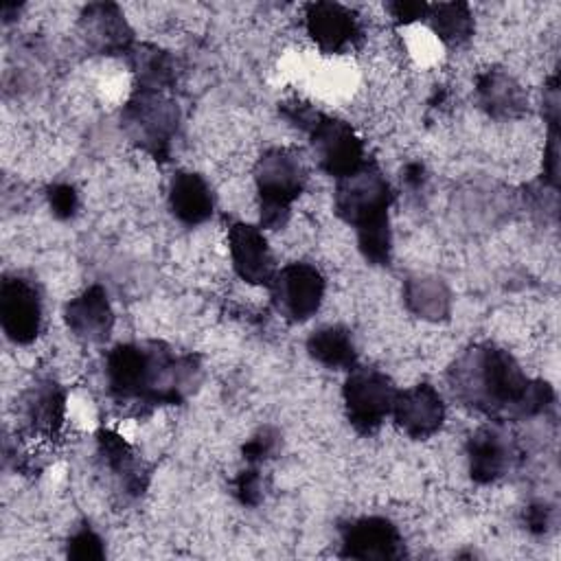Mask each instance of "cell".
Here are the masks:
<instances>
[{
	"label": "cell",
	"mask_w": 561,
	"mask_h": 561,
	"mask_svg": "<svg viewBox=\"0 0 561 561\" xmlns=\"http://www.w3.org/2000/svg\"><path fill=\"white\" fill-rule=\"evenodd\" d=\"M307 184V169L296 149L272 147L254 164V186L259 197L261 228H285L291 217V204Z\"/></svg>",
	"instance_id": "cell-4"
},
{
	"label": "cell",
	"mask_w": 561,
	"mask_h": 561,
	"mask_svg": "<svg viewBox=\"0 0 561 561\" xmlns=\"http://www.w3.org/2000/svg\"><path fill=\"white\" fill-rule=\"evenodd\" d=\"M390 204V182L373 160H366L351 175L335 180L333 210L355 230L359 254L375 267H386L392 261Z\"/></svg>",
	"instance_id": "cell-3"
},
{
	"label": "cell",
	"mask_w": 561,
	"mask_h": 561,
	"mask_svg": "<svg viewBox=\"0 0 561 561\" xmlns=\"http://www.w3.org/2000/svg\"><path fill=\"white\" fill-rule=\"evenodd\" d=\"M44 322L42 289L35 278L4 274L0 283V327L13 344H31Z\"/></svg>",
	"instance_id": "cell-8"
},
{
	"label": "cell",
	"mask_w": 561,
	"mask_h": 561,
	"mask_svg": "<svg viewBox=\"0 0 561 561\" xmlns=\"http://www.w3.org/2000/svg\"><path fill=\"white\" fill-rule=\"evenodd\" d=\"M392 419L410 438L425 440L434 436L445 423L443 397L427 381L399 390L392 405Z\"/></svg>",
	"instance_id": "cell-14"
},
{
	"label": "cell",
	"mask_w": 561,
	"mask_h": 561,
	"mask_svg": "<svg viewBox=\"0 0 561 561\" xmlns=\"http://www.w3.org/2000/svg\"><path fill=\"white\" fill-rule=\"evenodd\" d=\"M425 22L432 28V33L447 46H460L469 42L476 31L473 13L465 2L430 4Z\"/></svg>",
	"instance_id": "cell-24"
},
{
	"label": "cell",
	"mask_w": 561,
	"mask_h": 561,
	"mask_svg": "<svg viewBox=\"0 0 561 561\" xmlns=\"http://www.w3.org/2000/svg\"><path fill=\"white\" fill-rule=\"evenodd\" d=\"M278 114L296 129L309 134V129L316 125V121L320 118L322 112H318L313 105L305 103V101H298V99H291V101H283L278 103Z\"/></svg>",
	"instance_id": "cell-29"
},
{
	"label": "cell",
	"mask_w": 561,
	"mask_h": 561,
	"mask_svg": "<svg viewBox=\"0 0 561 561\" xmlns=\"http://www.w3.org/2000/svg\"><path fill=\"white\" fill-rule=\"evenodd\" d=\"M263 491H265V484L256 465L241 469L232 480V495L243 506H259L263 500Z\"/></svg>",
	"instance_id": "cell-27"
},
{
	"label": "cell",
	"mask_w": 561,
	"mask_h": 561,
	"mask_svg": "<svg viewBox=\"0 0 561 561\" xmlns=\"http://www.w3.org/2000/svg\"><path fill=\"white\" fill-rule=\"evenodd\" d=\"M476 96L480 107L497 121L517 118L528 107V96L519 81L500 68H486L476 77Z\"/></svg>",
	"instance_id": "cell-19"
},
{
	"label": "cell",
	"mask_w": 561,
	"mask_h": 561,
	"mask_svg": "<svg viewBox=\"0 0 561 561\" xmlns=\"http://www.w3.org/2000/svg\"><path fill=\"white\" fill-rule=\"evenodd\" d=\"M408 311L427 322H443L451 313V291L440 276L412 274L403 280Z\"/></svg>",
	"instance_id": "cell-21"
},
{
	"label": "cell",
	"mask_w": 561,
	"mask_h": 561,
	"mask_svg": "<svg viewBox=\"0 0 561 561\" xmlns=\"http://www.w3.org/2000/svg\"><path fill=\"white\" fill-rule=\"evenodd\" d=\"M24 427L37 436H55L66 419V392L55 379L33 381L20 399Z\"/></svg>",
	"instance_id": "cell-17"
},
{
	"label": "cell",
	"mask_w": 561,
	"mask_h": 561,
	"mask_svg": "<svg viewBox=\"0 0 561 561\" xmlns=\"http://www.w3.org/2000/svg\"><path fill=\"white\" fill-rule=\"evenodd\" d=\"M105 388L121 405L160 408L184 403L202 383L204 366L195 353L145 340L116 344L105 355Z\"/></svg>",
	"instance_id": "cell-2"
},
{
	"label": "cell",
	"mask_w": 561,
	"mask_h": 561,
	"mask_svg": "<svg viewBox=\"0 0 561 561\" xmlns=\"http://www.w3.org/2000/svg\"><path fill=\"white\" fill-rule=\"evenodd\" d=\"M517 447L504 423H489L478 427L467 438V465L469 476L478 484H491L502 480L515 465Z\"/></svg>",
	"instance_id": "cell-11"
},
{
	"label": "cell",
	"mask_w": 561,
	"mask_h": 561,
	"mask_svg": "<svg viewBox=\"0 0 561 561\" xmlns=\"http://www.w3.org/2000/svg\"><path fill=\"white\" fill-rule=\"evenodd\" d=\"M79 37L96 55H125L134 48V31L114 2H92L79 15Z\"/></svg>",
	"instance_id": "cell-12"
},
{
	"label": "cell",
	"mask_w": 561,
	"mask_h": 561,
	"mask_svg": "<svg viewBox=\"0 0 561 561\" xmlns=\"http://www.w3.org/2000/svg\"><path fill=\"white\" fill-rule=\"evenodd\" d=\"M46 197H48V206H50L53 215L61 221L72 219L79 210V193L68 182H57V184L48 186Z\"/></svg>",
	"instance_id": "cell-28"
},
{
	"label": "cell",
	"mask_w": 561,
	"mask_h": 561,
	"mask_svg": "<svg viewBox=\"0 0 561 561\" xmlns=\"http://www.w3.org/2000/svg\"><path fill=\"white\" fill-rule=\"evenodd\" d=\"M307 136L311 140L320 169L335 180L351 175L368 160L364 140L357 136L351 123L342 118L320 114Z\"/></svg>",
	"instance_id": "cell-9"
},
{
	"label": "cell",
	"mask_w": 561,
	"mask_h": 561,
	"mask_svg": "<svg viewBox=\"0 0 561 561\" xmlns=\"http://www.w3.org/2000/svg\"><path fill=\"white\" fill-rule=\"evenodd\" d=\"M340 557L359 561H397L405 557V541L388 517L364 515L340 526Z\"/></svg>",
	"instance_id": "cell-10"
},
{
	"label": "cell",
	"mask_w": 561,
	"mask_h": 561,
	"mask_svg": "<svg viewBox=\"0 0 561 561\" xmlns=\"http://www.w3.org/2000/svg\"><path fill=\"white\" fill-rule=\"evenodd\" d=\"M427 2H412V0H397V2H388L386 9L392 15V20L397 24H412L416 20H425L427 15Z\"/></svg>",
	"instance_id": "cell-30"
},
{
	"label": "cell",
	"mask_w": 561,
	"mask_h": 561,
	"mask_svg": "<svg viewBox=\"0 0 561 561\" xmlns=\"http://www.w3.org/2000/svg\"><path fill=\"white\" fill-rule=\"evenodd\" d=\"M524 524L533 535H543L552 526V508L543 502H533L524 511Z\"/></svg>",
	"instance_id": "cell-31"
},
{
	"label": "cell",
	"mask_w": 561,
	"mask_h": 561,
	"mask_svg": "<svg viewBox=\"0 0 561 561\" xmlns=\"http://www.w3.org/2000/svg\"><path fill=\"white\" fill-rule=\"evenodd\" d=\"M401 180H403V184H405L408 188H412V191L423 188L425 182H427V171H425L423 162H419V160L408 162V164L401 169Z\"/></svg>",
	"instance_id": "cell-32"
},
{
	"label": "cell",
	"mask_w": 561,
	"mask_h": 561,
	"mask_svg": "<svg viewBox=\"0 0 561 561\" xmlns=\"http://www.w3.org/2000/svg\"><path fill=\"white\" fill-rule=\"evenodd\" d=\"M136 88L167 92L175 85V59L169 50L156 44H134L127 53Z\"/></svg>",
	"instance_id": "cell-23"
},
{
	"label": "cell",
	"mask_w": 561,
	"mask_h": 561,
	"mask_svg": "<svg viewBox=\"0 0 561 561\" xmlns=\"http://www.w3.org/2000/svg\"><path fill=\"white\" fill-rule=\"evenodd\" d=\"M96 454L103 465L118 480L121 489L127 495H140L147 489L149 471L138 460L131 445L114 430H99L96 432Z\"/></svg>",
	"instance_id": "cell-18"
},
{
	"label": "cell",
	"mask_w": 561,
	"mask_h": 561,
	"mask_svg": "<svg viewBox=\"0 0 561 561\" xmlns=\"http://www.w3.org/2000/svg\"><path fill=\"white\" fill-rule=\"evenodd\" d=\"M64 322L68 331L88 344H101L114 329V309L105 287L90 285L64 307Z\"/></svg>",
	"instance_id": "cell-16"
},
{
	"label": "cell",
	"mask_w": 561,
	"mask_h": 561,
	"mask_svg": "<svg viewBox=\"0 0 561 561\" xmlns=\"http://www.w3.org/2000/svg\"><path fill=\"white\" fill-rule=\"evenodd\" d=\"M305 26L316 46L327 55H340L353 48L359 37V20L340 2H309L305 9Z\"/></svg>",
	"instance_id": "cell-13"
},
{
	"label": "cell",
	"mask_w": 561,
	"mask_h": 561,
	"mask_svg": "<svg viewBox=\"0 0 561 561\" xmlns=\"http://www.w3.org/2000/svg\"><path fill=\"white\" fill-rule=\"evenodd\" d=\"M447 383L458 403L495 423L526 421L554 405V390L533 379L519 362L493 342L467 346L447 368Z\"/></svg>",
	"instance_id": "cell-1"
},
{
	"label": "cell",
	"mask_w": 561,
	"mask_h": 561,
	"mask_svg": "<svg viewBox=\"0 0 561 561\" xmlns=\"http://www.w3.org/2000/svg\"><path fill=\"white\" fill-rule=\"evenodd\" d=\"M228 250L237 276L250 285L267 287L276 274L274 256L259 226L234 221L228 228Z\"/></svg>",
	"instance_id": "cell-15"
},
{
	"label": "cell",
	"mask_w": 561,
	"mask_h": 561,
	"mask_svg": "<svg viewBox=\"0 0 561 561\" xmlns=\"http://www.w3.org/2000/svg\"><path fill=\"white\" fill-rule=\"evenodd\" d=\"M123 134L158 162H167L180 129V107L167 92L134 88L121 110Z\"/></svg>",
	"instance_id": "cell-5"
},
{
	"label": "cell",
	"mask_w": 561,
	"mask_h": 561,
	"mask_svg": "<svg viewBox=\"0 0 561 561\" xmlns=\"http://www.w3.org/2000/svg\"><path fill=\"white\" fill-rule=\"evenodd\" d=\"M307 353L313 362L331 370H351L357 366V346L353 333L342 324H327L307 337Z\"/></svg>",
	"instance_id": "cell-22"
},
{
	"label": "cell",
	"mask_w": 561,
	"mask_h": 561,
	"mask_svg": "<svg viewBox=\"0 0 561 561\" xmlns=\"http://www.w3.org/2000/svg\"><path fill=\"white\" fill-rule=\"evenodd\" d=\"M399 388L375 366H353L342 386L346 419L357 434H375L392 414Z\"/></svg>",
	"instance_id": "cell-6"
},
{
	"label": "cell",
	"mask_w": 561,
	"mask_h": 561,
	"mask_svg": "<svg viewBox=\"0 0 561 561\" xmlns=\"http://www.w3.org/2000/svg\"><path fill=\"white\" fill-rule=\"evenodd\" d=\"M322 272L305 261H294L276 270L267 285L274 309L287 322H307L318 313L324 298Z\"/></svg>",
	"instance_id": "cell-7"
},
{
	"label": "cell",
	"mask_w": 561,
	"mask_h": 561,
	"mask_svg": "<svg viewBox=\"0 0 561 561\" xmlns=\"http://www.w3.org/2000/svg\"><path fill=\"white\" fill-rule=\"evenodd\" d=\"M169 210L184 226H199L215 213V193L204 175L178 171L169 182Z\"/></svg>",
	"instance_id": "cell-20"
},
{
	"label": "cell",
	"mask_w": 561,
	"mask_h": 561,
	"mask_svg": "<svg viewBox=\"0 0 561 561\" xmlns=\"http://www.w3.org/2000/svg\"><path fill=\"white\" fill-rule=\"evenodd\" d=\"M66 554L70 559H79V561H96V559L105 557V543H103L101 535L90 524H81L68 537Z\"/></svg>",
	"instance_id": "cell-26"
},
{
	"label": "cell",
	"mask_w": 561,
	"mask_h": 561,
	"mask_svg": "<svg viewBox=\"0 0 561 561\" xmlns=\"http://www.w3.org/2000/svg\"><path fill=\"white\" fill-rule=\"evenodd\" d=\"M280 449V432L272 425H265L261 430H256L241 447V454H243V460L248 465H261L270 458H274Z\"/></svg>",
	"instance_id": "cell-25"
}]
</instances>
